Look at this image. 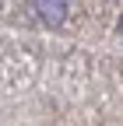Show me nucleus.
I'll return each mask as SVG.
<instances>
[{"label": "nucleus", "instance_id": "f257e3e1", "mask_svg": "<svg viewBox=\"0 0 123 126\" xmlns=\"http://www.w3.org/2000/svg\"><path fill=\"white\" fill-rule=\"evenodd\" d=\"M32 7H35V14L46 25H60L70 14V4H63V0H39V4H32Z\"/></svg>", "mask_w": 123, "mask_h": 126}, {"label": "nucleus", "instance_id": "f03ea898", "mask_svg": "<svg viewBox=\"0 0 123 126\" xmlns=\"http://www.w3.org/2000/svg\"><path fill=\"white\" fill-rule=\"evenodd\" d=\"M120 39H123V18H120Z\"/></svg>", "mask_w": 123, "mask_h": 126}]
</instances>
